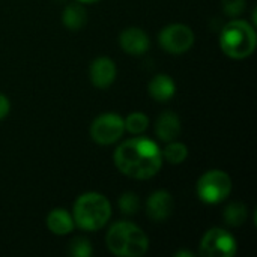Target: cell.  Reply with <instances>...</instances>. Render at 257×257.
I'll return each mask as SVG.
<instances>
[{
	"mask_svg": "<svg viewBox=\"0 0 257 257\" xmlns=\"http://www.w3.org/2000/svg\"><path fill=\"white\" fill-rule=\"evenodd\" d=\"M116 167L134 179L154 178L163 167V155L158 145L148 137L125 140L114 152Z\"/></svg>",
	"mask_w": 257,
	"mask_h": 257,
	"instance_id": "1",
	"label": "cell"
},
{
	"mask_svg": "<svg viewBox=\"0 0 257 257\" xmlns=\"http://www.w3.org/2000/svg\"><path fill=\"white\" fill-rule=\"evenodd\" d=\"M111 217V206L104 194L90 191L81 194L72 211L74 223L86 232H95L102 229Z\"/></svg>",
	"mask_w": 257,
	"mask_h": 257,
	"instance_id": "2",
	"label": "cell"
},
{
	"mask_svg": "<svg viewBox=\"0 0 257 257\" xmlns=\"http://www.w3.org/2000/svg\"><path fill=\"white\" fill-rule=\"evenodd\" d=\"M108 250L119 257H140L149 248L146 233L130 221L114 223L105 238Z\"/></svg>",
	"mask_w": 257,
	"mask_h": 257,
	"instance_id": "3",
	"label": "cell"
},
{
	"mask_svg": "<svg viewBox=\"0 0 257 257\" xmlns=\"http://www.w3.org/2000/svg\"><path fill=\"white\" fill-rule=\"evenodd\" d=\"M257 36L254 27L244 20L227 23L220 33V47L232 59H245L256 50Z\"/></svg>",
	"mask_w": 257,
	"mask_h": 257,
	"instance_id": "4",
	"label": "cell"
},
{
	"mask_svg": "<svg viewBox=\"0 0 257 257\" xmlns=\"http://www.w3.org/2000/svg\"><path fill=\"white\" fill-rule=\"evenodd\" d=\"M196 191L203 203L217 205L230 196L232 179L223 170H208L200 176Z\"/></svg>",
	"mask_w": 257,
	"mask_h": 257,
	"instance_id": "5",
	"label": "cell"
},
{
	"mask_svg": "<svg viewBox=\"0 0 257 257\" xmlns=\"http://www.w3.org/2000/svg\"><path fill=\"white\" fill-rule=\"evenodd\" d=\"M236 251L235 236L221 227L208 230L200 241V254L203 257H233Z\"/></svg>",
	"mask_w": 257,
	"mask_h": 257,
	"instance_id": "6",
	"label": "cell"
},
{
	"mask_svg": "<svg viewBox=\"0 0 257 257\" xmlns=\"http://www.w3.org/2000/svg\"><path fill=\"white\" fill-rule=\"evenodd\" d=\"M125 133L123 117L117 113L99 114L90 125V137L101 146H108L120 140Z\"/></svg>",
	"mask_w": 257,
	"mask_h": 257,
	"instance_id": "7",
	"label": "cell"
},
{
	"mask_svg": "<svg viewBox=\"0 0 257 257\" xmlns=\"http://www.w3.org/2000/svg\"><path fill=\"white\" fill-rule=\"evenodd\" d=\"M160 45L170 54L187 53L194 44V32L181 23L166 26L158 35Z\"/></svg>",
	"mask_w": 257,
	"mask_h": 257,
	"instance_id": "8",
	"label": "cell"
},
{
	"mask_svg": "<svg viewBox=\"0 0 257 257\" xmlns=\"http://www.w3.org/2000/svg\"><path fill=\"white\" fill-rule=\"evenodd\" d=\"M173 212V197L166 190L152 193L146 202V214L155 223L166 221Z\"/></svg>",
	"mask_w": 257,
	"mask_h": 257,
	"instance_id": "9",
	"label": "cell"
},
{
	"mask_svg": "<svg viewBox=\"0 0 257 257\" xmlns=\"http://www.w3.org/2000/svg\"><path fill=\"white\" fill-rule=\"evenodd\" d=\"M119 44H120L122 50L131 56H142L151 47L148 33L140 27L125 29L119 36Z\"/></svg>",
	"mask_w": 257,
	"mask_h": 257,
	"instance_id": "10",
	"label": "cell"
},
{
	"mask_svg": "<svg viewBox=\"0 0 257 257\" xmlns=\"http://www.w3.org/2000/svg\"><path fill=\"white\" fill-rule=\"evenodd\" d=\"M116 65L110 57H98L92 62L89 75L90 81L98 89H107L110 87L116 80Z\"/></svg>",
	"mask_w": 257,
	"mask_h": 257,
	"instance_id": "11",
	"label": "cell"
},
{
	"mask_svg": "<svg viewBox=\"0 0 257 257\" xmlns=\"http://www.w3.org/2000/svg\"><path fill=\"white\" fill-rule=\"evenodd\" d=\"M155 134L164 143L173 142L181 134V120H179L178 114L173 111H164L157 119Z\"/></svg>",
	"mask_w": 257,
	"mask_h": 257,
	"instance_id": "12",
	"label": "cell"
},
{
	"mask_svg": "<svg viewBox=\"0 0 257 257\" xmlns=\"http://www.w3.org/2000/svg\"><path fill=\"white\" fill-rule=\"evenodd\" d=\"M148 92L149 95L158 101V102H167L172 99L176 93V83L173 78L167 74H158L155 75L149 84H148Z\"/></svg>",
	"mask_w": 257,
	"mask_h": 257,
	"instance_id": "13",
	"label": "cell"
},
{
	"mask_svg": "<svg viewBox=\"0 0 257 257\" xmlns=\"http://www.w3.org/2000/svg\"><path fill=\"white\" fill-rule=\"evenodd\" d=\"M74 218L72 215L62 209V208H56L53 209L48 217H47V227L51 233L57 235V236H63V235H68L74 230Z\"/></svg>",
	"mask_w": 257,
	"mask_h": 257,
	"instance_id": "14",
	"label": "cell"
},
{
	"mask_svg": "<svg viewBox=\"0 0 257 257\" xmlns=\"http://www.w3.org/2000/svg\"><path fill=\"white\" fill-rule=\"evenodd\" d=\"M62 23L69 30H80L87 23V12L81 3H69L62 12Z\"/></svg>",
	"mask_w": 257,
	"mask_h": 257,
	"instance_id": "15",
	"label": "cell"
},
{
	"mask_svg": "<svg viewBox=\"0 0 257 257\" xmlns=\"http://www.w3.org/2000/svg\"><path fill=\"white\" fill-rule=\"evenodd\" d=\"M163 160L170 164H182L188 157V148L179 142H169L167 146L161 151Z\"/></svg>",
	"mask_w": 257,
	"mask_h": 257,
	"instance_id": "16",
	"label": "cell"
},
{
	"mask_svg": "<svg viewBox=\"0 0 257 257\" xmlns=\"http://www.w3.org/2000/svg\"><path fill=\"white\" fill-rule=\"evenodd\" d=\"M223 215H224L226 224H229L232 227H239L247 220V206L244 203L233 202V203H230L224 209V214Z\"/></svg>",
	"mask_w": 257,
	"mask_h": 257,
	"instance_id": "17",
	"label": "cell"
},
{
	"mask_svg": "<svg viewBox=\"0 0 257 257\" xmlns=\"http://www.w3.org/2000/svg\"><path fill=\"white\" fill-rule=\"evenodd\" d=\"M125 130L131 134H142L149 126V117L142 111H134L123 119Z\"/></svg>",
	"mask_w": 257,
	"mask_h": 257,
	"instance_id": "18",
	"label": "cell"
},
{
	"mask_svg": "<svg viewBox=\"0 0 257 257\" xmlns=\"http://www.w3.org/2000/svg\"><path fill=\"white\" fill-rule=\"evenodd\" d=\"M119 209L125 215H134L140 209V200L134 193H123L119 197Z\"/></svg>",
	"mask_w": 257,
	"mask_h": 257,
	"instance_id": "19",
	"label": "cell"
},
{
	"mask_svg": "<svg viewBox=\"0 0 257 257\" xmlns=\"http://www.w3.org/2000/svg\"><path fill=\"white\" fill-rule=\"evenodd\" d=\"M69 254L74 257H90L93 254V248L90 241L86 238H74L69 244Z\"/></svg>",
	"mask_w": 257,
	"mask_h": 257,
	"instance_id": "20",
	"label": "cell"
},
{
	"mask_svg": "<svg viewBox=\"0 0 257 257\" xmlns=\"http://www.w3.org/2000/svg\"><path fill=\"white\" fill-rule=\"evenodd\" d=\"M223 6H224V12L227 15L236 17V15L242 14V11L245 8V0H223Z\"/></svg>",
	"mask_w": 257,
	"mask_h": 257,
	"instance_id": "21",
	"label": "cell"
},
{
	"mask_svg": "<svg viewBox=\"0 0 257 257\" xmlns=\"http://www.w3.org/2000/svg\"><path fill=\"white\" fill-rule=\"evenodd\" d=\"M9 110H11V104H9V99L0 93V120L5 119L8 114H9Z\"/></svg>",
	"mask_w": 257,
	"mask_h": 257,
	"instance_id": "22",
	"label": "cell"
},
{
	"mask_svg": "<svg viewBox=\"0 0 257 257\" xmlns=\"http://www.w3.org/2000/svg\"><path fill=\"white\" fill-rule=\"evenodd\" d=\"M182 256H188V257H193V253H190V251H179V253H176V257H182Z\"/></svg>",
	"mask_w": 257,
	"mask_h": 257,
	"instance_id": "23",
	"label": "cell"
},
{
	"mask_svg": "<svg viewBox=\"0 0 257 257\" xmlns=\"http://www.w3.org/2000/svg\"><path fill=\"white\" fill-rule=\"evenodd\" d=\"M80 3H96V2H99V0H78Z\"/></svg>",
	"mask_w": 257,
	"mask_h": 257,
	"instance_id": "24",
	"label": "cell"
}]
</instances>
